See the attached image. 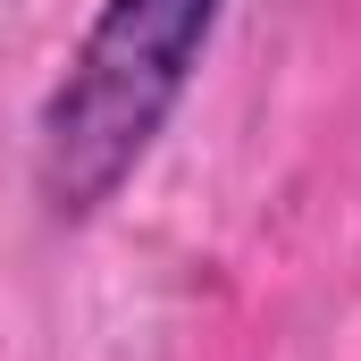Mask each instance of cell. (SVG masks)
I'll return each instance as SVG.
<instances>
[{
	"mask_svg": "<svg viewBox=\"0 0 361 361\" xmlns=\"http://www.w3.org/2000/svg\"><path fill=\"white\" fill-rule=\"evenodd\" d=\"M227 0H101L34 109V193L51 219L109 210L193 92Z\"/></svg>",
	"mask_w": 361,
	"mask_h": 361,
	"instance_id": "6da1fadb",
	"label": "cell"
}]
</instances>
